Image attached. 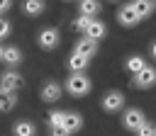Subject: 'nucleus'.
<instances>
[{"instance_id": "f257e3e1", "label": "nucleus", "mask_w": 156, "mask_h": 136, "mask_svg": "<svg viewBox=\"0 0 156 136\" xmlns=\"http://www.w3.org/2000/svg\"><path fill=\"white\" fill-rule=\"evenodd\" d=\"M90 87H93V83H90V78H88L85 73H71L68 80H66V90H68L73 97H83V95H88Z\"/></svg>"}, {"instance_id": "f03ea898", "label": "nucleus", "mask_w": 156, "mask_h": 136, "mask_svg": "<svg viewBox=\"0 0 156 136\" xmlns=\"http://www.w3.org/2000/svg\"><path fill=\"white\" fill-rule=\"evenodd\" d=\"M37 41H39V46H41V49L51 51V49H56V46H58V41H61V34H58V29H54V27H46V29H41V32H39Z\"/></svg>"}, {"instance_id": "7ed1b4c3", "label": "nucleus", "mask_w": 156, "mask_h": 136, "mask_svg": "<svg viewBox=\"0 0 156 136\" xmlns=\"http://www.w3.org/2000/svg\"><path fill=\"white\" fill-rule=\"evenodd\" d=\"M124 107V95L119 90H110L102 95V109L105 112H119Z\"/></svg>"}, {"instance_id": "20e7f679", "label": "nucleus", "mask_w": 156, "mask_h": 136, "mask_svg": "<svg viewBox=\"0 0 156 136\" xmlns=\"http://www.w3.org/2000/svg\"><path fill=\"white\" fill-rule=\"evenodd\" d=\"M20 87H22V75H20V73L5 70V73L0 75V90H5V92H17Z\"/></svg>"}, {"instance_id": "39448f33", "label": "nucleus", "mask_w": 156, "mask_h": 136, "mask_svg": "<svg viewBox=\"0 0 156 136\" xmlns=\"http://www.w3.org/2000/svg\"><path fill=\"white\" fill-rule=\"evenodd\" d=\"M134 85L139 87V90H146V87H151V85H156V68H151V66H144L136 75H134Z\"/></svg>"}, {"instance_id": "423d86ee", "label": "nucleus", "mask_w": 156, "mask_h": 136, "mask_svg": "<svg viewBox=\"0 0 156 136\" xmlns=\"http://www.w3.org/2000/svg\"><path fill=\"white\" fill-rule=\"evenodd\" d=\"M144 121H146V117H144L141 109H127L124 117H122V124H124V129H129V131H136Z\"/></svg>"}, {"instance_id": "0eeeda50", "label": "nucleus", "mask_w": 156, "mask_h": 136, "mask_svg": "<svg viewBox=\"0 0 156 136\" xmlns=\"http://www.w3.org/2000/svg\"><path fill=\"white\" fill-rule=\"evenodd\" d=\"M61 126H63L68 134H76V131H80V126H83V117H80L78 112H63Z\"/></svg>"}, {"instance_id": "6e6552de", "label": "nucleus", "mask_w": 156, "mask_h": 136, "mask_svg": "<svg viewBox=\"0 0 156 136\" xmlns=\"http://www.w3.org/2000/svg\"><path fill=\"white\" fill-rule=\"evenodd\" d=\"M117 19H119V24H122V27H134V24H139V15L132 10V5H124V7H119V12H117Z\"/></svg>"}, {"instance_id": "1a4fd4ad", "label": "nucleus", "mask_w": 156, "mask_h": 136, "mask_svg": "<svg viewBox=\"0 0 156 136\" xmlns=\"http://www.w3.org/2000/svg\"><path fill=\"white\" fill-rule=\"evenodd\" d=\"M73 51H76V53H83V56H88V58H93V56H95V51H98V41H93V39L83 36V39H78V41H76Z\"/></svg>"}, {"instance_id": "9d476101", "label": "nucleus", "mask_w": 156, "mask_h": 136, "mask_svg": "<svg viewBox=\"0 0 156 136\" xmlns=\"http://www.w3.org/2000/svg\"><path fill=\"white\" fill-rule=\"evenodd\" d=\"M41 100H44V102H56V100H61V85L54 83V80L44 83V85H41Z\"/></svg>"}, {"instance_id": "9b49d317", "label": "nucleus", "mask_w": 156, "mask_h": 136, "mask_svg": "<svg viewBox=\"0 0 156 136\" xmlns=\"http://www.w3.org/2000/svg\"><path fill=\"white\" fill-rule=\"evenodd\" d=\"M105 32H107V27H105L100 19H95V17H93V19H90V24H88V29H85L83 34H85L88 39H93V41H100V39L105 36Z\"/></svg>"}, {"instance_id": "f8f14e48", "label": "nucleus", "mask_w": 156, "mask_h": 136, "mask_svg": "<svg viewBox=\"0 0 156 136\" xmlns=\"http://www.w3.org/2000/svg\"><path fill=\"white\" fill-rule=\"evenodd\" d=\"M88 63H90V58L88 56H83V53H71L68 56V68H71V73H83L85 68H88Z\"/></svg>"}, {"instance_id": "ddd939ff", "label": "nucleus", "mask_w": 156, "mask_h": 136, "mask_svg": "<svg viewBox=\"0 0 156 136\" xmlns=\"http://www.w3.org/2000/svg\"><path fill=\"white\" fill-rule=\"evenodd\" d=\"M129 5H132V10L139 15V19H144V17H149V15L154 12V0H132Z\"/></svg>"}, {"instance_id": "4468645a", "label": "nucleus", "mask_w": 156, "mask_h": 136, "mask_svg": "<svg viewBox=\"0 0 156 136\" xmlns=\"http://www.w3.org/2000/svg\"><path fill=\"white\" fill-rule=\"evenodd\" d=\"M2 61L12 68V66L22 63V51H20L17 46H5V49H2Z\"/></svg>"}, {"instance_id": "2eb2a0df", "label": "nucleus", "mask_w": 156, "mask_h": 136, "mask_svg": "<svg viewBox=\"0 0 156 136\" xmlns=\"http://www.w3.org/2000/svg\"><path fill=\"white\" fill-rule=\"evenodd\" d=\"M22 10H24V15L37 17V15L44 12V0H24L22 2Z\"/></svg>"}, {"instance_id": "dca6fc26", "label": "nucleus", "mask_w": 156, "mask_h": 136, "mask_svg": "<svg viewBox=\"0 0 156 136\" xmlns=\"http://www.w3.org/2000/svg\"><path fill=\"white\" fill-rule=\"evenodd\" d=\"M100 12V0H80V15L95 17Z\"/></svg>"}, {"instance_id": "f3484780", "label": "nucleus", "mask_w": 156, "mask_h": 136, "mask_svg": "<svg viewBox=\"0 0 156 136\" xmlns=\"http://www.w3.org/2000/svg\"><path fill=\"white\" fill-rule=\"evenodd\" d=\"M12 134H15V136H34V134H37V126H34L32 121H17L15 129H12Z\"/></svg>"}, {"instance_id": "a211bd4d", "label": "nucleus", "mask_w": 156, "mask_h": 136, "mask_svg": "<svg viewBox=\"0 0 156 136\" xmlns=\"http://www.w3.org/2000/svg\"><path fill=\"white\" fill-rule=\"evenodd\" d=\"M15 104H17L15 92H5V90H0V112H10Z\"/></svg>"}, {"instance_id": "6ab92c4d", "label": "nucleus", "mask_w": 156, "mask_h": 136, "mask_svg": "<svg viewBox=\"0 0 156 136\" xmlns=\"http://www.w3.org/2000/svg\"><path fill=\"white\" fill-rule=\"evenodd\" d=\"M124 66H127V70H129V73H134V75H136V73H139V70L146 66V61H144L141 56H129Z\"/></svg>"}, {"instance_id": "aec40b11", "label": "nucleus", "mask_w": 156, "mask_h": 136, "mask_svg": "<svg viewBox=\"0 0 156 136\" xmlns=\"http://www.w3.org/2000/svg\"><path fill=\"white\" fill-rule=\"evenodd\" d=\"M134 134H136V136H154V134H156V126H154V124H149V121H144Z\"/></svg>"}, {"instance_id": "412c9836", "label": "nucleus", "mask_w": 156, "mask_h": 136, "mask_svg": "<svg viewBox=\"0 0 156 136\" xmlns=\"http://www.w3.org/2000/svg\"><path fill=\"white\" fill-rule=\"evenodd\" d=\"M90 19H93V17H85V15H78V19L73 22V27H76L78 32H85V29H88V24H90Z\"/></svg>"}, {"instance_id": "4be33fe9", "label": "nucleus", "mask_w": 156, "mask_h": 136, "mask_svg": "<svg viewBox=\"0 0 156 136\" xmlns=\"http://www.w3.org/2000/svg\"><path fill=\"white\" fill-rule=\"evenodd\" d=\"M46 121H49V126H61V121H63V112H51Z\"/></svg>"}, {"instance_id": "5701e85b", "label": "nucleus", "mask_w": 156, "mask_h": 136, "mask_svg": "<svg viewBox=\"0 0 156 136\" xmlns=\"http://www.w3.org/2000/svg\"><path fill=\"white\" fill-rule=\"evenodd\" d=\"M7 34H10V22H7V19L0 15V39H5Z\"/></svg>"}, {"instance_id": "b1692460", "label": "nucleus", "mask_w": 156, "mask_h": 136, "mask_svg": "<svg viewBox=\"0 0 156 136\" xmlns=\"http://www.w3.org/2000/svg\"><path fill=\"white\" fill-rule=\"evenodd\" d=\"M49 136H71L63 126H49Z\"/></svg>"}, {"instance_id": "393cba45", "label": "nucleus", "mask_w": 156, "mask_h": 136, "mask_svg": "<svg viewBox=\"0 0 156 136\" xmlns=\"http://www.w3.org/2000/svg\"><path fill=\"white\" fill-rule=\"evenodd\" d=\"M10 5H12V0H0V15H5L10 10Z\"/></svg>"}, {"instance_id": "a878e982", "label": "nucleus", "mask_w": 156, "mask_h": 136, "mask_svg": "<svg viewBox=\"0 0 156 136\" xmlns=\"http://www.w3.org/2000/svg\"><path fill=\"white\" fill-rule=\"evenodd\" d=\"M151 56H154V58H156V41H154V44H151Z\"/></svg>"}, {"instance_id": "bb28decb", "label": "nucleus", "mask_w": 156, "mask_h": 136, "mask_svg": "<svg viewBox=\"0 0 156 136\" xmlns=\"http://www.w3.org/2000/svg\"><path fill=\"white\" fill-rule=\"evenodd\" d=\"M2 49H5V46H2V44H0V61H2Z\"/></svg>"}, {"instance_id": "cd10ccee", "label": "nucleus", "mask_w": 156, "mask_h": 136, "mask_svg": "<svg viewBox=\"0 0 156 136\" xmlns=\"http://www.w3.org/2000/svg\"><path fill=\"white\" fill-rule=\"evenodd\" d=\"M154 7H156V0H154Z\"/></svg>"}, {"instance_id": "c85d7f7f", "label": "nucleus", "mask_w": 156, "mask_h": 136, "mask_svg": "<svg viewBox=\"0 0 156 136\" xmlns=\"http://www.w3.org/2000/svg\"><path fill=\"white\" fill-rule=\"evenodd\" d=\"M154 136H156V134H154Z\"/></svg>"}]
</instances>
